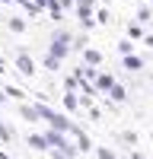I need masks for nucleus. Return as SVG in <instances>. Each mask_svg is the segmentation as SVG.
<instances>
[{
	"mask_svg": "<svg viewBox=\"0 0 153 159\" xmlns=\"http://www.w3.org/2000/svg\"><path fill=\"white\" fill-rule=\"evenodd\" d=\"M144 57H140V54H121V67L128 70V73H140V70H144Z\"/></svg>",
	"mask_w": 153,
	"mask_h": 159,
	"instance_id": "0eeeda50",
	"label": "nucleus"
},
{
	"mask_svg": "<svg viewBox=\"0 0 153 159\" xmlns=\"http://www.w3.org/2000/svg\"><path fill=\"white\" fill-rule=\"evenodd\" d=\"M124 32H128V38H134V42H144L147 25H144V22H137V19H131V22L124 25Z\"/></svg>",
	"mask_w": 153,
	"mask_h": 159,
	"instance_id": "1a4fd4ad",
	"label": "nucleus"
},
{
	"mask_svg": "<svg viewBox=\"0 0 153 159\" xmlns=\"http://www.w3.org/2000/svg\"><path fill=\"white\" fill-rule=\"evenodd\" d=\"M7 102H10V96H7V92H3V86H0V108H3Z\"/></svg>",
	"mask_w": 153,
	"mask_h": 159,
	"instance_id": "c85d7f7f",
	"label": "nucleus"
},
{
	"mask_svg": "<svg viewBox=\"0 0 153 159\" xmlns=\"http://www.w3.org/2000/svg\"><path fill=\"white\" fill-rule=\"evenodd\" d=\"M131 159H153V156H144V153H140V150L134 147V150H131Z\"/></svg>",
	"mask_w": 153,
	"mask_h": 159,
	"instance_id": "cd10ccee",
	"label": "nucleus"
},
{
	"mask_svg": "<svg viewBox=\"0 0 153 159\" xmlns=\"http://www.w3.org/2000/svg\"><path fill=\"white\" fill-rule=\"evenodd\" d=\"M16 70H19L26 80H29V76H35V61H32V54H29V51H19V54H16Z\"/></svg>",
	"mask_w": 153,
	"mask_h": 159,
	"instance_id": "20e7f679",
	"label": "nucleus"
},
{
	"mask_svg": "<svg viewBox=\"0 0 153 159\" xmlns=\"http://www.w3.org/2000/svg\"><path fill=\"white\" fill-rule=\"evenodd\" d=\"M118 140L124 143V147H128V150H134V147H137V143H140V137L134 134V130H118Z\"/></svg>",
	"mask_w": 153,
	"mask_h": 159,
	"instance_id": "2eb2a0df",
	"label": "nucleus"
},
{
	"mask_svg": "<svg viewBox=\"0 0 153 159\" xmlns=\"http://www.w3.org/2000/svg\"><path fill=\"white\" fill-rule=\"evenodd\" d=\"M118 54H134V38H118Z\"/></svg>",
	"mask_w": 153,
	"mask_h": 159,
	"instance_id": "5701e85b",
	"label": "nucleus"
},
{
	"mask_svg": "<svg viewBox=\"0 0 153 159\" xmlns=\"http://www.w3.org/2000/svg\"><path fill=\"white\" fill-rule=\"evenodd\" d=\"M7 29L13 35H22L26 29H29V22H26V16H7Z\"/></svg>",
	"mask_w": 153,
	"mask_h": 159,
	"instance_id": "f8f14e48",
	"label": "nucleus"
},
{
	"mask_svg": "<svg viewBox=\"0 0 153 159\" xmlns=\"http://www.w3.org/2000/svg\"><path fill=\"white\" fill-rule=\"evenodd\" d=\"M3 92L10 96V102H26V92H22L19 86H10V83H3Z\"/></svg>",
	"mask_w": 153,
	"mask_h": 159,
	"instance_id": "aec40b11",
	"label": "nucleus"
},
{
	"mask_svg": "<svg viewBox=\"0 0 153 159\" xmlns=\"http://www.w3.org/2000/svg\"><path fill=\"white\" fill-rule=\"evenodd\" d=\"M16 115L22 118L26 124H35V121H42V111H38V102H16Z\"/></svg>",
	"mask_w": 153,
	"mask_h": 159,
	"instance_id": "7ed1b4c3",
	"label": "nucleus"
},
{
	"mask_svg": "<svg viewBox=\"0 0 153 159\" xmlns=\"http://www.w3.org/2000/svg\"><path fill=\"white\" fill-rule=\"evenodd\" d=\"M61 105H64V111H70V115H76L83 108V99L76 96L73 89H64V96H61Z\"/></svg>",
	"mask_w": 153,
	"mask_h": 159,
	"instance_id": "39448f33",
	"label": "nucleus"
},
{
	"mask_svg": "<svg viewBox=\"0 0 153 159\" xmlns=\"http://www.w3.org/2000/svg\"><path fill=\"white\" fill-rule=\"evenodd\" d=\"M61 7L67 10V13H73V7H76V0H61Z\"/></svg>",
	"mask_w": 153,
	"mask_h": 159,
	"instance_id": "a878e982",
	"label": "nucleus"
},
{
	"mask_svg": "<svg viewBox=\"0 0 153 159\" xmlns=\"http://www.w3.org/2000/svg\"><path fill=\"white\" fill-rule=\"evenodd\" d=\"M61 64H64V61H61L58 54H51V51L45 54V70H48V73H58V70H61Z\"/></svg>",
	"mask_w": 153,
	"mask_h": 159,
	"instance_id": "6ab92c4d",
	"label": "nucleus"
},
{
	"mask_svg": "<svg viewBox=\"0 0 153 159\" xmlns=\"http://www.w3.org/2000/svg\"><path fill=\"white\" fill-rule=\"evenodd\" d=\"M86 118H89V121H99V118H102L99 105H89V108H86Z\"/></svg>",
	"mask_w": 153,
	"mask_h": 159,
	"instance_id": "393cba45",
	"label": "nucleus"
},
{
	"mask_svg": "<svg viewBox=\"0 0 153 159\" xmlns=\"http://www.w3.org/2000/svg\"><path fill=\"white\" fill-rule=\"evenodd\" d=\"M7 3H13V0H0V7H7Z\"/></svg>",
	"mask_w": 153,
	"mask_h": 159,
	"instance_id": "c756f323",
	"label": "nucleus"
},
{
	"mask_svg": "<svg viewBox=\"0 0 153 159\" xmlns=\"http://www.w3.org/2000/svg\"><path fill=\"white\" fill-rule=\"evenodd\" d=\"M76 22H80V29H83V32H93L96 25H99V22H96V16H86V19H76Z\"/></svg>",
	"mask_w": 153,
	"mask_h": 159,
	"instance_id": "b1692460",
	"label": "nucleus"
},
{
	"mask_svg": "<svg viewBox=\"0 0 153 159\" xmlns=\"http://www.w3.org/2000/svg\"><path fill=\"white\" fill-rule=\"evenodd\" d=\"M93 156H96V159H121L118 153L109 150V147H96V150H93Z\"/></svg>",
	"mask_w": 153,
	"mask_h": 159,
	"instance_id": "4be33fe9",
	"label": "nucleus"
},
{
	"mask_svg": "<svg viewBox=\"0 0 153 159\" xmlns=\"http://www.w3.org/2000/svg\"><path fill=\"white\" fill-rule=\"evenodd\" d=\"M96 0H76V7H73V16L76 19H86V16H96Z\"/></svg>",
	"mask_w": 153,
	"mask_h": 159,
	"instance_id": "6e6552de",
	"label": "nucleus"
},
{
	"mask_svg": "<svg viewBox=\"0 0 153 159\" xmlns=\"http://www.w3.org/2000/svg\"><path fill=\"white\" fill-rule=\"evenodd\" d=\"M48 51H51V54H58L61 61H67V57L73 54V32L67 29V25H58V29L51 32V38H48Z\"/></svg>",
	"mask_w": 153,
	"mask_h": 159,
	"instance_id": "f257e3e1",
	"label": "nucleus"
},
{
	"mask_svg": "<svg viewBox=\"0 0 153 159\" xmlns=\"http://www.w3.org/2000/svg\"><path fill=\"white\" fill-rule=\"evenodd\" d=\"M0 159H10V156H7V153H3V150H0Z\"/></svg>",
	"mask_w": 153,
	"mask_h": 159,
	"instance_id": "7c9ffc66",
	"label": "nucleus"
},
{
	"mask_svg": "<svg viewBox=\"0 0 153 159\" xmlns=\"http://www.w3.org/2000/svg\"><path fill=\"white\" fill-rule=\"evenodd\" d=\"M150 29H153V19H150Z\"/></svg>",
	"mask_w": 153,
	"mask_h": 159,
	"instance_id": "f704fd0d",
	"label": "nucleus"
},
{
	"mask_svg": "<svg viewBox=\"0 0 153 159\" xmlns=\"http://www.w3.org/2000/svg\"><path fill=\"white\" fill-rule=\"evenodd\" d=\"M38 111H42V121L48 124V127H58V130H73V118H70V111H58V108H51V105H45V102H38Z\"/></svg>",
	"mask_w": 153,
	"mask_h": 159,
	"instance_id": "f03ea898",
	"label": "nucleus"
},
{
	"mask_svg": "<svg viewBox=\"0 0 153 159\" xmlns=\"http://www.w3.org/2000/svg\"><path fill=\"white\" fill-rule=\"evenodd\" d=\"M86 48H89V35H86V32H80V35H73V51H80V54H83Z\"/></svg>",
	"mask_w": 153,
	"mask_h": 159,
	"instance_id": "412c9836",
	"label": "nucleus"
},
{
	"mask_svg": "<svg viewBox=\"0 0 153 159\" xmlns=\"http://www.w3.org/2000/svg\"><path fill=\"white\" fill-rule=\"evenodd\" d=\"M118 83V80H115L112 73H105V70H99V76H96V89H99V96H105V92Z\"/></svg>",
	"mask_w": 153,
	"mask_h": 159,
	"instance_id": "9d476101",
	"label": "nucleus"
},
{
	"mask_svg": "<svg viewBox=\"0 0 153 159\" xmlns=\"http://www.w3.org/2000/svg\"><path fill=\"white\" fill-rule=\"evenodd\" d=\"M102 61H105V57H102L99 48H86V51H83V64H93V67H99Z\"/></svg>",
	"mask_w": 153,
	"mask_h": 159,
	"instance_id": "4468645a",
	"label": "nucleus"
},
{
	"mask_svg": "<svg viewBox=\"0 0 153 159\" xmlns=\"http://www.w3.org/2000/svg\"><path fill=\"white\" fill-rule=\"evenodd\" d=\"M73 140H76V147H80V153H93V150H96V147H93V140H89L83 130H80V134H73Z\"/></svg>",
	"mask_w": 153,
	"mask_h": 159,
	"instance_id": "a211bd4d",
	"label": "nucleus"
},
{
	"mask_svg": "<svg viewBox=\"0 0 153 159\" xmlns=\"http://www.w3.org/2000/svg\"><path fill=\"white\" fill-rule=\"evenodd\" d=\"M150 143H153V134H150Z\"/></svg>",
	"mask_w": 153,
	"mask_h": 159,
	"instance_id": "c9c22d12",
	"label": "nucleus"
},
{
	"mask_svg": "<svg viewBox=\"0 0 153 159\" xmlns=\"http://www.w3.org/2000/svg\"><path fill=\"white\" fill-rule=\"evenodd\" d=\"M0 76H3V64H0Z\"/></svg>",
	"mask_w": 153,
	"mask_h": 159,
	"instance_id": "2f4dec72",
	"label": "nucleus"
},
{
	"mask_svg": "<svg viewBox=\"0 0 153 159\" xmlns=\"http://www.w3.org/2000/svg\"><path fill=\"white\" fill-rule=\"evenodd\" d=\"M26 143H29V150H35V153H48L51 150V140H48V134H29L26 137Z\"/></svg>",
	"mask_w": 153,
	"mask_h": 159,
	"instance_id": "423d86ee",
	"label": "nucleus"
},
{
	"mask_svg": "<svg viewBox=\"0 0 153 159\" xmlns=\"http://www.w3.org/2000/svg\"><path fill=\"white\" fill-rule=\"evenodd\" d=\"M134 19H137V22H144L147 29H150V19H153V10H150L147 3H140V7H137V13H134Z\"/></svg>",
	"mask_w": 153,
	"mask_h": 159,
	"instance_id": "dca6fc26",
	"label": "nucleus"
},
{
	"mask_svg": "<svg viewBox=\"0 0 153 159\" xmlns=\"http://www.w3.org/2000/svg\"><path fill=\"white\" fill-rule=\"evenodd\" d=\"M45 10H48V19H51V22H58V25L64 22V16H67V10L61 7V0H51V3H48Z\"/></svg>",
	"mask_w": 153,
	"mask_h": 159,
	"instance_id": "9b49d317",
	"label": "nucleus"
},
{
	"mask_svg": "<svg viewBox=\"0 0 153 159\" xmlns=\"http://www.w3.org/2000/svg\"><path fill=\"white\" fill-rule=\"evenodd\" d=\"M99 3H109V0H99Z\"/></svg>",
	"mask_w": 153,
	"mask_h": 159,
	"instance_id": "473e14b6",
	"label": "nucleus"
},
{
	"mask_svg": "<svg viewBox=\"0 0 153 159\" xmlns=\"http://www.w3.org/2000/svg\"><path fill=\"white\" fill-rule=\"evenodd\" d=\"M105 96H109V99H112L115 105H124V102H128V89H124L121 83H115V86H112V89L105 92Z\"/></svg>",
	"mask_w": 153,
	"mask_h": 159,
	"instance_id": "ddd939ff",
	"label": "nucleus"
},
{
	"mask_svg": "<svg viewBox=\"0 0 153 159\" xmlns=\"http://www.w3.org/2000/svg\"><path fill=\"white\" fill-rule=\"evenodd\" d=\"M140 3H150V0H140Z\"/></svg>",
	"mask_w": 153,
	"mask_h": 159,
	"instance_id": "72a5a7b5",
	"label": "nucleus"
},
{
	"mask_svg": "<svg viewBox=\"0 0 153 159\" xmlns=\"http://www.w3.org/2000/svg\"><path fill=\"white\" fill-rule=\"evenodd\" d=\"M144 45H147V48H153V29H147V35H144Z\"/></svg>",
	"mask_w": 153,
	"mask_h": 159,
	"instance_id": "bb28decb",
	"label": "nucleus"
},
{
	"mask_svg": "<svg viewBox=\"0 0 153 159\" xmlns=\"http://www.w3.org/2000/svg\"><path fill=\"white\" fill-rule=\"evenodd\" d=\"M96 22H99V25H112V10H109V3H99V10H96Z\"/></svg>",
	"mask_w": 153,
	"mask_h": 159,
	"instance_id": "f3484780",
	"label": "nucleus"
}]
</instances>
